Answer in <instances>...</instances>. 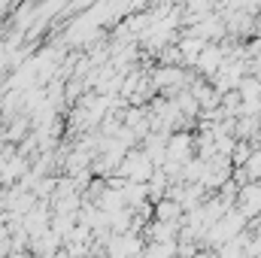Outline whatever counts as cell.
Returning a JSON list of instances; mask_svg holds the SVG:
<instances>
[{"label":"cell","instance_id":"1","mask_svg":"<svg viewBox=\"0 0 261 258\" xmlns=\"http://www.w3.org/2000/svg\"><path fill=\"white\" fill-rule=\"evenodd\" d=\"M243 170L249 173V179H261V146H255V149L246 155V161H243Z\"/></svg>","mask_w":261,"mask_h":258}]
</instances>
